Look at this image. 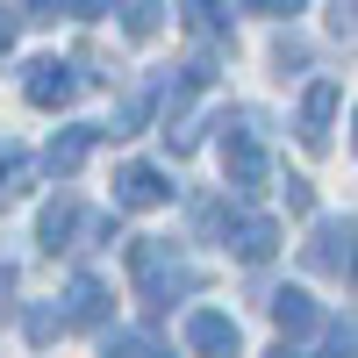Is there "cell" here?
I'll return each instance as SVG.
<instances>
[{"instance_id": "ac0fdd59", "label": "cell", "mask_w": 358, "mask_h": 358, "mask_svg": "<svg viewBox=\"0 0 358 358\" xmlns=\"http://www.w3.org/2000/svg\"><path fill=\"white\" fill-rule=\"evenodd\" d=\"M72 8H79V15H86V22H94V15H101V8H108V0H72Z\"/></svg>"}, {"instance_id": "7c38bea8", "label": "cell", "mask_w": 358, "mask_h": 358, "mask_svg": "<svg viewBox=\"0 0 358 358\" xmlns=\"http://www.w3.org/2000/svg\"><path fill=\"white\" fill-rule=\"evenodd\" d=\"M57 330H65V315H57V308H29V344H50Z\"/></svg>"}, {"instance_id": "9a60e30c", "label": "cell", "mask_w": 358, "mask_h": 358, "mask_svg": "<svg viewBox=\"0 0 358 358\" xmlns=\"http://www.w3.org/2000/svg\"><path fill=\"white\" fill-rule=\"evenodd\" d=\"M187 15H194V29H222V15H215V0H187Z\"/></svg>"}, {"instance_id": "30bf717a", "label": "cell", "mask_w": 358, "mask_h": 358, "mask_svg": "<svg viewBox=\"0 0 358 358\" xmlns=\"http://www.w3.org/2000/svg\"><path fill=\"white\" fill-rule=\"evenodd\" d=\"M86 151H94V129H65V136L50 143V172H79Z\"/></svg>"}, {"instance_id": "3957f363", "label": "cell", "mask_w": 358, "mask_h": 358, "mask_svg": "<svg viewBox=\"0 0 358 358\" xmlns=\"http://www.w3.org/2000/svg\"><path fill=\"white\" fill-rule=\"evenodd\" d=\"M301 258L315 265V273H344V265H351V222H322Z\"/></svg>"}, {"instance_id": "5bb4252c", "label": "cell", "mask_w": 358, "mask_h": 358, "mask_svg": "<svg viewBox=\"0 0 358 358\" xmlns=\"http://www.w3.org/2000/svg\"><path fill=\"white\" fill-rule=\"evenodd\" d=\"M287 208H294V215H308V208H315V194H308V179H287Z\"/></svg>"}, {"instance_id": "2e32d148", "label": "cell", "mask_w": 358, "mask_h": 358, "mask_svg": "<svg viewBox=\"0 0 358 358\" xmlns=\"http://www.w3.org/2000/svg\"><path fill=\"white\" fill-rule=\"evenodd\" d=\"M244 8H273V15H301V0H244Z\"/></svg>"}, {"instance_id": "52a82bcc", "label": "cell", "mask_w": 358, "mask_h": 358, "mask_svg": "<svg viewBox=\"0 0 358 358\" xmlns=\"http://www.w3.org/2000/svg\"><path fill=\"white\" fill-rule=\"evenodd\" d=\"M273 322H280L287 337H301V330H315V322H322V308L308 301L301 287H280V294H273Z\"/></svg>"}, {"instance_id": "ffe728a7", "label": "cell", "mask_w": 358, "mask_h": 358, "mask_svg": "<svg viewBox=\"0 0 358 358\" xmlns=\"http://www.w3.org/2000/svg\"><path fill=\"white\" fill-rule=\"evenodd\" d=\"M29 8H50V0H29Z\"/></svg>"}, {"instance_id": "d6986e66", "label": "cell", "mask_w": 358, "mask_h": 358, "mask_svg": "<svg viewBox=\"0 0 358 358\" xmlns=\"http://www.w3.org/2000/svg\"><path fill=\"white\" fill-rule=\"evenodd\" d=\"M273 358H301V351H287V344H280V351H273Z\"/></svg>"}, {"instance_id": "6da1fadb", "label": "cell", "mask_w": 358, "mask_h": 358, "mask_svg": "<svg viewBox=\"0 0 358 358\" xmlns=\"http://www.w3.org/2000/svg\"><path fill=\"white\" fill-rule=\"evenodd\" d=\"M187 344H194L201 358H236V322H229L222 308H194V315H187Z\"/></svg>"}, {"instance_id": "4fadbf2b", "label": "cell", "mask_w": 358, "mask_h": 358, "mask_svg": "<svg viewBox=\"0 0 358 358\" xmlns=\"http://www.w3.org/2000/svg\"><path fill=\"white\" fill-rule=\"evenodd\" d=\"M108 358H165L151 337H108Z\"/></svg>"}, {"instance_id": "277c9868", "label": "cell", "mask_w": 358, "mask_h": 358, "mask_svg": "<svg viewBox=\"0 0 358 358\" xmlns=\"http://www.w3.org/2000/svg\"><path fill=\"white\" fill-rule=\"evenodd\" d=\"M115 201L122 208H158V201H172V187H165L158 165H129L122 179H115Z\"/></svg>"}, {"instance_id": "9c48e42d", "label": "cell", "mask_w": 358, "mask_h": 358, "mask_svg": "<svg viewBox=\"0 0 358 358\" xmlns=\"http://www.w3.org/2000/svg\"><path fill=\"white\" fill-rule=\"evenodd\" d=\"M72 222H79V201H72V194H57V201L43 208V251H57V244H65V236H72Z\"/></svg>"}, {"instance_id": "e0dca14e", "label": "cell", "mask_w": 358, "mask_h": 358, "mask_svg": "<svg viewBox=\"0 0 358 358\" xmlns=\"http://www.w3.org/2000/svg\"><path fill=\"white\" fill-rule=\"evenodd\" d=\"M15 43V8H0V50Z\"/></svg>"}, {"instance_id": "5b68a950", "label": "cell", "mask_w": 358, "mask_h": 358, "mask_svg": "<svg viewBox=\"0 0 358 358\" xmlns=\"http://www.w3.org/2000/svg\"><path fill=\"white\" fill-rule=\"evenodd\" d=\"M273 244H280V222H265V215H244V222H229V251L244 258V265L273 258Z\"/></svg>"}, {"instance_id": "8992f818", "label": "cell", "mask_w": 358, "mask_h": 358, "mask_svg": "<svg viewBox=\"0 0 358 358\" xmlns=\"http://www.w3.org/2000/svg\"><path fill=\"white\" fill-rule=\"evenodd\" d=\"M29 101H36V108H65L72 101V65H57V57L29 65Z\"/></svg>"}, {"instance_id": "ba28073f", "label": "cell", "mask_w": 358, "mask_h": 358, "mask_svg": "<svg viewBox=\"0 0 358 358\" xmlns=\"http://www.w3.org/2000/svg\"><path fill=\"white\" fill-rule=\"evenodd\" d=\"M65 322H108V287L101 280H72V294H65Z\"/></svg>"}, {"instance_id": "8fae6325", "label": "cell", "mask_w": 358, "mask_h": 358, "mask_svg": "<svg viewBox=\"0 0 358 358\" xmlns=\"http://www.w3.org/2000/svg\"><path fill=\"white\" fill-rule=\"evenodd\" d=\"M158 0H122V22H129V36H151V29H158Z\"/></svg>"}, {"instance_id": "7a4b0ae2", "label": "cell", "mask_w": 358, "mask_h": 358, "mask_svg": "<svg viewBox=\"0 0 358 358\" xmlns=\"http://www.w3.org/2000/svg\"><path fill=\"white\" fill-rule=\"evenodd\" d=\"M330 115H337V79H315L308 86V108H301V143H308V151L330 143Z\"/></svg>"}]
</instances>
